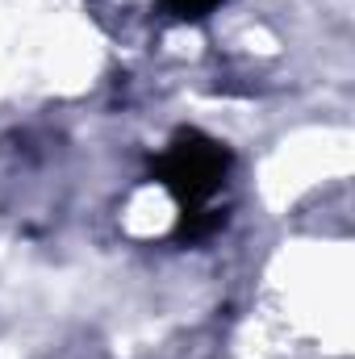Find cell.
<instances>
[{
    "mask_svg": "<svg viewBox=\"0 0 355 359\" xmlns=\"http://www.w3.org/2000/svg\"><path fill=\"white\" fill-rule=\"evenodd\" d=\"M217 4H226V0H159V13L168 21H205Z\"/></svg>",
    "mask_w": 355,
    "mask_h": 359,
    "instance_id": "cell-2",
    "label": "cell"
},
{
    "mask_svg": "<svg viewBox=\"0 0 355 359\" xmlns=\"http://www.w3.org/2000/svg\"><path fill=\"white\" fill-rule=\"evenodd\" d=\"M226 176H230L226 142H217L201 130H176L172 142L163 147V155L155 159V180L180 205V230H192V222L201 213H209Z\"/></svg>",
    "mask_w": 355,
    "mask_h": 359,
    "instance_id": "cell-1",
    "label": "cell"
}]
</instances>
